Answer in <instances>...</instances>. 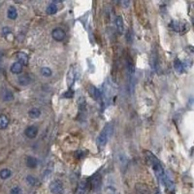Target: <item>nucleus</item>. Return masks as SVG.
I'll return each instance as SVG.
<instances>
[{"mask_svg":"<svg viewBox=\"0 0 194 194\" xmlns=\"http://www.w3.org/2000/svg\"><path fill=\"white\" fill-rule=\"evenodd\" d=\"M19 83L20 84H22V86H27V84L30 83V79L28 78L27 75L20 76V77H19Z\"/></svg>","mask_w":194,"mask_h":194,"instance_id":"nucleus-21","label":"nucleus"},{"mask_svg":"<svg viewBox=\"0 0 194 194\" xmlns=\"http://www.w3.org/2000/svg\"><path fill=\"white\" fill-rule=\"evenodd\" d=\"M9 124V119L5 115L0 116V129H5Z\"/></svg>","mask_w":194,"mask_h":194,"instance_id":"nucleus-20","label":"nucleus"},{"mask_svg":"<svg viewBox=\"0 0 194 194\" xmlns=\"http://www.w3.org/2000/svg\"><path fill=\"white\" fill-rule=\"evenodd\" d=\"M10 176H11V171L9 169H3L0 171V178H1L2 180H6V179H8Z\"/></svg>","mask_w":194,"mask_h":194,"instance_id":"nucleus-22","label":"nucleus"},{"mask_svg":"<svg viewBox=\"0 0 194 194\" xmlns=\"http://www.w3.org/2000/svg\"><path fill=\"white\" fill-rule=\"evenodd\" d=\"M147 157H148V162H150V164L153 165V168L154 170V173H155L156 177L158 178V180L160 181V183L163 184V183H164V180H165L166 175H165V173H164V170H163L162 165L160 164L159 160L157 159L153 153H150V151H148V153H147Z\"/></svg>","mask_w":194,"mask_h":194,"instance_id":"nucleus-1","label":"nucleus"},{"mask_svg":"<svg viewBox=\"0 0 194 194\" xmlns=\"http://www.w3.org/2000/svg\"><path fill=\"white\" fill-rule=\"evenodd\" d=\"M156 194H160V192H159V191H157V192H156Z\"/></svg>","mask_w":194,"mask_h":194,"instance_id":"nucleus-30","label":"nucleus"},{"mask_svg":"<svg viewBox=\"0 0 194 194\" xmlns=\"http://www.w3.org/2000/svg\"><path fill=\"white\" fill-rule=\"evenodd\" d=\"M26 181H27V183H28V184H30V186H35V184H36V179L33 177V176H27Z\"/></svg>","mask_w":194,"mask_h":194,"instance_id":"nucleus-25","label":"nucleus"},{"mask_svg":"<svg viewBox=\"0 0 194 194\" xmlns=\"http://www.w3.org/2000/svg\"><path fill=\"white\" fill-rule=\"evenodd\" d=\"M26 165L28 166L29 168H35L37 167L38 165V161L35 157L33 156H27L26 157Z\"/></svg>","mask_w":194,"mask_h":194,"instance_id":"nucleus-12","label":"nucleus"},{"mask_svg":"<svg viewBox=\"0 0 194 194\" xmlns=\"http://www.w3.org/2000/svg\"><path fill=\"white\" fill-rule=\"evenodd\" d=\"M114 132V126L112 123H107L104 126V128L101 131V133L99 134V136L97 137V146L98 148H103L105 147L106 144L108 143V140L110 139V137L113 135Z\"/></svg>","mask_w":194,"mask_h":194,"instance_id":"nucleus-2","label":"nucleus"},{"mask_svg":"<svg viewBox=\"0 0 194 194\" xmlns=\"http://www.w3.org/2000/svg\"><path fill=\"white\" fill-rule=\"evenodd\" d=\"M116 27H117V32L119 33V34H122L123 33V20H122V18L120 16H117L116 18Z\"/></svg>","mask_w":194,"mask_h":194,"instance_id":"nucleus-9","label":"nucleus"},{"mask_svg":"<svg viewBox=\"0 0 194 194\" xmlns=\"http://www.w3.org/2000/svg\"><path fill=\"white\" fill-rule=\"evenodd\" d=\"M87 186H89V184H87L86 181H81L78 186V189H77L76 194H86V189H87Z\"/></svg>","mask_w":194,"mask_h":194,"instance_id":"nucleus-13","label":"nucleus"},{"mask_svg":"<svg viewBox=\"0 0 194 194\" xmlns=\"http://www.w3.org/2000/svg\"><path fill=\"white\" fill-rule=\"evenodd\" d=\"M7 15H8V18L11 20H16L17 17H18V12H17V9L13 7V6H11V7H9L8 9V12H7Z\"/></svg>","mask_w":194,"mask_h":194,"instance_id":"nucleus-17","label":"nucleus"},{"mask_svg":"<svg viewBox=\"0 0 194 194\" xmlns=\"http://www.w3.org/2000/svg\"><path fill=\"white\" fill-rule=\"evenodd\" d=\"M131 40H132V34H131V30L129 29V31L127 32V41L129 42H131Z\"/></svg>","mask_w":194,"mask_h":194,"instance_id":"nucleus-28","label":"nucleus"},{"mask_svg":"<svg viewBox=\"0 0 194 194\" xmlns=\"http://www.w3.org/2000/svg\"><path fill=\"white\" fill-rule=\"evenodd\" d=\"M135 190L137 194H151L150 187L145 183H136Z\"/></svg>","mask_w":194,"mask_h":194,"instance_id":"nucleus-5","label":"nucleus"},{"mask_svg":"<svg viewBox=\"0 0 194 194\" xmlns=\"http://www.w3.org/2000/svg\"><path fill=\"white\" fill-rule=\"evenodd\" d=\"M2 98H3L4 101L9 102V101H12V100L14 99V95H13V93L10 91V90L4 89V90H3V92H2Z\"/></svg>","mask_w":194,"mask_h":194,"instance_id":"nucleus-16","label":"nucleus"},{"mask_svg":"<svg viewBox=\"0 0 194 194\" xmlns=\"http://www.w3.org/2000/svg\"><path fill=\"white\" fill-rule=\"evenodd\" d=\"M173 28H174V30L176 32H181V31H183L184 29H186V26H184L183 23H181L180 22H176V20H174L173 22Z\"/></svg>","mask_w":194,"mask_h":194,"instance_id":"nucleus-18","label":"nucleus"},{"mask_svg":"<svg viewBox=\"0 0 194 194\" xmlns=\"http://www.w3.org/2000/svg\"><path fill=\"white\" fill-rule=\"evenodd\" d=\"M2 56H3V54H2L1 51H0V58H1V57H2Z\"/></svg>","mask_w":194,"mask_h":194,"instance_id":"nucleus-29","label":"nucleus"},{"mask_svg":"<svg viewBox=\"0 0 194 194\" xmlns=\"http://www.w3.org/2000/svg\"><path fill=\"white\" fill-rule=\"evenodd\" d=\"M11 194H22V190L19 186H16L11 190Z\"/></svg>","mask_w":194,"mask_h":194,"instance_id":"nucleus-26","label":"nucleus"},{"mask_svg":"<svg viewBox=\"0 0 194 194\" xmlns=\"http://www.w3.org/2000/svg\"><path fill=\"white\" fill-rule=\"evenodd\" d=\"M22 71V65L20 62H15L11 66V72L14 74H20Z\"/></svg>","mask_w":194,"mask_h":194,"instance_id":"nucleus-11","label":"nucleus"},{"mask_svg":"<svg viewBox=\"0 0 194 194\" xmlns=\"http://www.w3.org/2000/svg\"><path fill=\"white\" fill-rule=\"evenodd\" d=\"M75 82V71L73 67L70 68V70H69L68 74H67V84L69 87H71L73 86V84H74Z\"/></svg>","mask_w":194,"mask_h":194,"instance_id":"nucleus-8","label":"nucleus"},{"mask_svg":"<svg viewBox=\"0 0 194 194\" xmlns=\"http://www.w3.org/2000/svg\"><path fill=\"white\" fill-rule=\"evenodd\" d=\"M174 68L177 73L179 74H181V73L183 72V62L181 61L179 58H176L174 60Z\"/></svg>","mask_w":194,"mask_h":194,"instance_id":"nucleus-10","label":"nucleus"},{"mask_svg":"<svg viewBox=\"0 0 194 194\" xmlns=\"http://www.w3.org/2000/svg\"><path fill=\"white\" fill-rule=\"evenodd\" d=\"M24 134L26 135V137H28L29 139H33L35 138L38 134V128L36 126H28L24 131Z\"/></svg>","mask_w":194,"mask_h":194,"instance_id":"nucleus-6","label":"nucleus"},{"mask_svg":"<svg viewBox=\"0 0 194 194\" xmlns=\"http://www.w3.org/2000/svg\"><path fill=\"white\" fill-rule=\"evenodd\" d=\"M28 116L31 119H37V117L41 116V111L37 108H33L28 112Z\"/></svg>","mask_w":194,"mask_h":194,"instance_id":"nucleus-19","label":"nucleus"},{"mask_svg":"<svg viewBox=\"0 0 194 194\" xmlns=\"http://www.w3.org/2000/svg\"><path fill=\"white\" fill-rule=\"evenodd\" d=\"M51 36L56 41H62L63 39L65 38V32L64 30L57 27V28H54L51 32Z\"/></svg>","mask_w":194,"mask_h":194,"instance_id":"nucleus-4","label":"nucleus"},{"mask_svg":"<svg viewBox=\"0 0 194 194\" xmlns=\"http://www.w3.org/2000/svg\"><path fill=\"white\" fill-rule=\"evenodd\" d=\"M57 12V7L54 3H51V5H49V7L47 8V13L50 15H54Z\"/></svg>","mask_w":194,"mask_h":194,"instance_id":"nucleus-23","label":"nucleus"},{"mask_svg":"<svg viewBox=\"0 0 194 194\" xmlns=\"http://www.w3.org/2000/svg\"><path fill=\"white\" fill-rule=\"evenodd\" d=\"M50 189L51 193L53 194H62L64 191V188H63V184L60 181L56 180L53 181L50 184Z\"/></svg>","mask_w":194,"mask_h":194,"instance_id":"nucleus-3","label":"nucleus"},{"mask_svg":"<svg viewBox=\"0 0 194 194\" xmlns=\"http://www.w3.org/2000/svg\"><path fill=\"white\" fill-rule=\"evenodd\" d=\"M100 184H101V177L98 175H95L91 180V186L95 190H97L99 188Z\"/></svg>","mask_w":194,"mask_h":194,"instance_id":"nucleus-15","label":"nucleus"},{"mask_svg":"<svg viewBox=\"0 0 194 194\" xmlns=\"http://www.w3.org/2000/svg\"><path fill=\"white\" fill-rule=\"evenodd\" d=\"M2 31H3V32H2L3 35L6 36V35L9 34V33L11 32V28H10V27H4V28L2 29Z\"/></svg>","mask_w":194,"mask_h":194,"instance_id":"nucleus-27","label":"nucleus"},{"mask_svg":"<svg viewBox=\"0 0 194 194\" xmlns=\"http://www.w3.org/2000/svg\"><path fill=\"white\" fill-rule=\"evenodd\" d=\"M17 58L22 65V64L26 65L27 62H28V56H27V54L24 53H18L17 54Z\"/></svg>","mask_w":194,"mask_h":194,"instance_id":"nucleus-14","label":"nucleus"},{"mask_svg":"<svg viewBox=\"0 0 194 194\" xmlns=\"http://www.w3.org/2000/svg\"><path fill=\"white\" fill-rule=\"evenodd\" d=\"M41 74L44 77H50V76H51V70L49 67H43L41 69Z\"/></svg>","mask_w":194,"mask_h":194,"instance_id":"nucleus-24","label":"nucleus"},{"mask_svg":"<svg viewBox=\"0 0 194 194\" xmlns=\"http://www.w3.org/2000/svg\"><path fill=\"white\" fill-rule=\"evenodd\" d=\"M89 93L90 94V96L95 100H99L101 98V92H100V90L94 86H91V84L89 86Z\"/></svg>","mask_w":194,"mask_h":194,"instance_id":"nucleus-7","label":"nucleus"}]
</instances>
